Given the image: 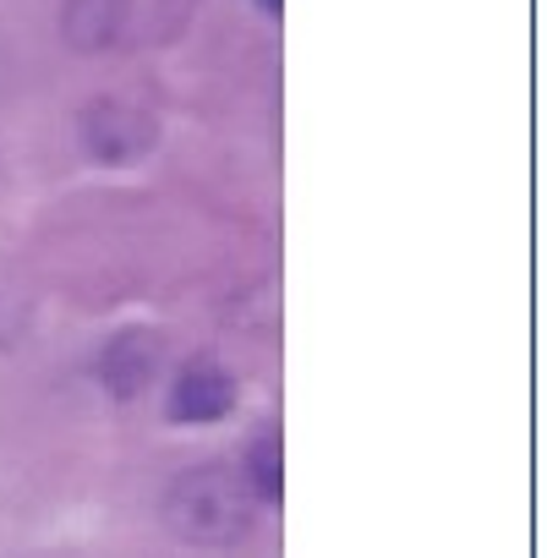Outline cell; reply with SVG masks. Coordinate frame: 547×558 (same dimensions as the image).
<instances>
[{"label": "cell", "mask_w": 547, "mask_h": 558, "mask_svg": "<svg viewBox=\"0 0 547 558\" xmlns=\"http://www.w3.org/2000/svg\"><path fill=\"white\" fill-rule=\"evenodd\" d=\"M252 493L241 482V471L224 465H192L165 487V520L181 542L192 547H224L252 525Z\"/></svg>", "instance_id": "obj_1"}, {"label": "cell", "mask_w": 547, "mask_h": 558, "mask_svg": "<svg viewBox=\"0 0 547 558\" xmlns=\"http://www.w3.org/2000/svg\"><path fill=\"white\" fill-rule=\"evenodd\" d=\"M83 132V148L99 159V165H132L154 148V116L143 105H126V99H94L77 121Z\"/></svg>", "instance_id": "obj_2"}, {"label": "cell", "mask_w": 547, "mask_h": 558, "mask_svg": "<svg viewBox=\"0 0 547 558\" xmlns=\"http://www.w3.org/2000/svg\"><path fill=\"white\" fill-rule=\"evenodd\" d=\"M230 411H235V378L219 362L197 356V362H186L175 373V384H170V422L208 427V422H224Z\"/></svg>", "instance_id": "obj_3"}, {"label": "cell", "mask_w": 547, "mask_h": 558, "mask_svg": "<svg viewBox=\"0 0 547 558\" xmlns=\"http://www.w3.org/2000/svg\"><path fill=\"white\" fill-rule=\"evenodd\" d=\"M165 367V340L154 329H126L99 351V384L110 389V400H137Z\"/></svg>", "instance_id": "obj_4"}, {"label": "cell", "mask_w": 547, "mask_h": 558, "mask_svg": "<svg viewBox=\"0 0 547 558\" xmlns=\"http://www.w3.org/2000/svg\"><path fill=\"white\" fill-rule=\"evenodd\" d=\"M121 28H126V0H66V12H61V39L77 56L110 50Z\"/></svg>", "instance_id": "obj_5"}, {"label": "cell", "mask_w": 547, "mask_h": 558, "mask_svg": "<svg viewBox=\"0 0 547 558\" xmlns=\"http://www.w3.org/2000/svg\"><path fill=\"white\" fill-rule=\"evenodd\" d=\"M241 482L257 504H280L285 493V444H280V427H263L252 444H246V465H241Z\"/></svg>", "instance_id": "obj_6"}, {"label": "cell", "mask_w": 547, "mask_h": 558, "mask_svg": "<svg viewBox=\"0 0 547 558\" xmlns=\"http://www.w3.org/2000/svg\"><path fill=\"white\" fill-rule=\"evenodd\" d=\"M28 329V307L12 296V291H0V351H12Z\"/></svg>", "instance_id": "obj_7"}, {"label": "cell", "mask_w": 547, "mask_h": 558, "mask_svg": "<svg viewBox=\"0 0 547 558\" xmlns=\"http://www.w3.org/2000/svg\"><path fill=\"white\" fill-rule=\"evenodd\" d=\"M159 7H165V12H170V17H186V12H192V7H197V0H159Z\"/></svg>", "instance_id": "obj_8"}, {"label": "cell", "mask_w": 547, "mask_h": 558, "mask_svg": "<svg viewBox=\"0 0 547 558\" xmlns=\"http://www.w3.org/2000/svg\"><path fill=\"white\" fill-rule=\"evenodd\" d=\"M257 7H263L268 17H280V12H285V0H257Z\"/></svg>", "instance_id": "obj_9"}]
</instances>
